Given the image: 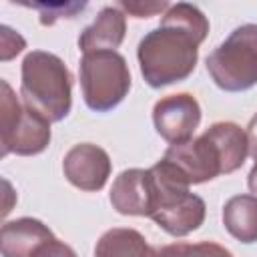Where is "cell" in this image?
Instances as JSON below:
<instances>
[{"label": "cell", "instance_id": "obj_18", "mask_svg": "<svg viewBox=\"0 0 257 257\" xmlns=\"http://www.w3.org/2000/svg\"><path fill=\"white\" fill-rule=\"evenodd\" d=\"M26 48V40L20 32L12 30L10 26L2 24L0 26V60L8 62L14 56H18Z\"/></svg>", "mask_w": 257, "mask_h": 257}, {"label": "cell", "instance_id": "obj_15", "mask_svg": "<svg viewBox=\"0 0 257 257\" xmlns=\"http://www.w3.org/2000/svg\"><path fill=\"white\" fill-rule=\"evenodd\" d=\"M157 257H233V253L215 241H199L157 247Z\"/></svg>", "mask_w": 257, "mask_h": 257}, {"label": "cell", "instance_id": "obj_16", "mask_svg": "<svg viewBox=\"0 0 257 257\" xmlns=\"http://www.w3.org/2000/svg\"><path fill=\"white\" fill-rule=\"evenodd\" d=\"M24 6L38 12V20L42 26H52L56 20L76 18V14L86 8V2H30Z\"/></svg>", "mask_w": 257, "mask_h": 257}, {"label": "cell", "instance_id": "obj_12", "mask_svg": "<svg viewBox=\"0 0 257 257\" xmlns=\"http://www.w3.org/2000/svg\"><path fill=\"white\" fill-rule=\"evenodd\" d=\"M126 34V14L114 4L104 6L92 24H88L78 36V48L82 54L96 50H116Z\"/></svg>", "mask_w": 257, "mask_h": 257}, {"label": "cell", "instance_id": "obj_13", "mask_svg": "<svg viewBox=\"0 0 257 257\" xmlns=\"http://www.w3.org/2000/svg\"><path fill=\"white\" fill-rule=\"evenodd\" d=\"M223 227L237 241L257 243V195H235L223 205Z\"/></svg>", "mask_w": 257, "mask_h": 257}, {"label": "cell", "instance_id": "obj_3", "mask_svg": "<svg viewBox=\"0 0 257 257\" xmlns=\"http://www.w3.org/2000/svg\"><path fill=\"white\" fill-rule=\"evenodd\" d=\"M153 205L151 219L171 237H187L197 231L207 215L203 197L191 193L189 181L167 159L157 161L151 169Z\"/></svg>", "mask_w": 257, "mask_h": 257}, {"label": "cell", "instance_id": "obj_17", "mask_svg": "<svg viewBox=\"0 0 257 257\" xmlns=\"http://www.w3.org/2000/svg\"><path fill=\"white\" fill-rule=\"evenodd\" d=\"M116 6L133 18H151L157 14H165L171 4L167 0H120Z\"/></svg>", "mask_w": 257, "mask_h": 257}, {"label": "cell", "instance_id": "obj_21", "mask_svg": "<svg viewBox=\"0 0 257 257\" xmlns=\"http://www.w3.org/2000/svg\"><path fill=\"white\" fill-rule=\"evenodd\" d=\"M247 187H249V191H251L253 195H257V161H255L253 169H251L249 175H247Z\"/></svg>", "mask_w": 257, "mask_h": 257}, {"label": "cell", "instance_id": "obj_8", "mask_svg": "<svg viewBox=\"0 0 257 257\" xmlns=\"http://www.w3.org/2000/svg\"><path fill=\"white\" fill-rule=\"evenodd\" d=\"M153 124L169 145L187 143L201 124V104L191 92L167 94L153 106Z\"/></svg>", "mask_w": 257, "mask_h": 257}, {"label": "cell", "instance_id": "obj_20", "mask_svg": "<svg viewBox=\"0 0 257 257\" xmlns=\"http://www.w3.org/2000/svg\"><path fill=\"white\" fill-rule=\"evenodd\" d=\"M245 133H247V141H249V155L253 157V161H257V112L251 116Z\"/></svg>", "mask_w": 257, "mask_h": 257}, {"label": "cell", "instance_id": "obj_4", "mask_svg": "<svg viewBox=\"0 0 257 257\" xmlns=\"http://www.w3.org/2000/svg\"><path fill=\"white\" fill-rule=\"evenodd\" d=\"M22 102L50 122H60L72 108V74L64 60L46 50H32L20 66Z\"/></svg>", "mask_w": 257, "mask_h": 257}, {"label": "cell", "instance_id": "obj_2", "mask_svg": "<svg viewBox=\"0 0 257 257\" xmlns=\"http://www.w3.org/2000/svg\"><path fill=\"white\" fill-rule=\"evenodd\" d=\"M249 155L247 133L233 120H219L187 143L171 145L163 159L179 169L189 185L235 173Z\"/></svg>", "mask_w": 257, "mask_h": 257}, {"label": "cell", "instance_id": "obj_14", "mask_svg": "<svg viewBox=\"0 0 257 257\" xmlns=\"http://www.w3.org/2000/svg\"><path fill=\"white\" fill-rule=\"evenodd\" d=\"M94 257H157V247H151L137 229L112 227L96 241Z\"/></svg>", "mask_w": 257, "mask_h": 257}, {"label": "cell", "instance_id": "obj_10", "mask_svg": "<svg viewBox=\"0 0 257 257\" xmlns=\"http://www.w3.org/2000/svg\"><path fill=\"white\" fill-rule=\"evenodd\" d=\"M108 201L118 215L149 217L153 205V181L149 169H124L112 181Z\"/></svg>", "mask_w": 257, "mask_h": 257}, {"label": "cell", "instance_id": "obj_7", "mask_svg": "<svg viewBox=\"0 0 257 257\" xmlns=\"http://www.w3.org/2000/svg\"><path fill=\"white\" fill-rule=\"evenodd\" d=\"M50 120L34 108L20 102L6 80H2L0 98V145L2 157H32L50 145Z\"/></svg>", "mask_w": 257, "mask_h": 257}, {"label": "cell", "instance_id": "obj_11", "mask_svg": "<svg viewBox=\"0 0 257 257\" xmlns=\"http://www.w3.org/2000/svg\"><path fill=\"white\" fill-rule=\"evenodd\" d=\"M52 239L56 237L48 225L34 217H20L2 225L0 253L2 257H34V253Z\"/></svg>", "mask_w": 257, "mask_h": 257}, {"label": "cell", "instance_id": "obj_5", "mask_svg": "<svg viewBox=\"0 0 257 257\" xmlns=\"http://www.w3.org/2000/svg\"><path fill=\"white\" fill-rule=\"evenodd\" d=\"M211 80L225 92L257 84V24L237 26L205 60Z\"/></svg>", "mask_w": 257, "mask_h": 257}, {"label": "cell", "instance_id": "obj_1", "mask_svg": "<svg viewBox=\"0 0 257 257\" xmlns=\"http://www.w3.org/2000/svg\"><path fill=\"white\" fill-rule=\"evenodd\" d=\"M209 34V20L203 10L189 2L171 4L161 24L149 30L139 46L137 58L145 82L163 88L187 80L199 60V46Z\"/></svg>", "mask_w": 257, "mask_h": 257}, {"label": "cell", "instance_id": "obj_19", "mask_svg": "<svg viewBox=\"0 0 257 257\" xmlns=\"http://www.w3.org/2000/svg\"><path fill=\"white\" fill-rule=\"evenodd\" d=\"M34 257H78L76 251L64 243V241H58V239H52L48 243H44L36 253Z\"/></svg>", "mask_w": 257, "mask_h": 257}, {"label": "cell", "instance_id": "obj_6", "mask_svg": "<svg viewBox=\"0 0 257 257\" xmlns=\"http://www.w3.org/2000/svg\"><path fill=\"white\" fill-rule=\"evenodd\" d=\"M78 72L84 104L94 112H108L118 106L133 84L126 58L116 50L82 54Z\"/></svg>", "mask_w": 257, "mask_h": 257}, {"label": "cell", "instance_id": "obj_9", "mask_svg": "<svg viewBox=\"0 0 257 257\" xmlns=\"http://www.w3.org/2000/svg\"><path fill=\"white\" fill-rule=\"evenodd\" d=\"M62 171L72 187L86 193H96L106 185L112 163L102 147L92 143H80L64 155Z\"/></svg>", "mask_w": 257, "mask_h": 257}]
</instances>
